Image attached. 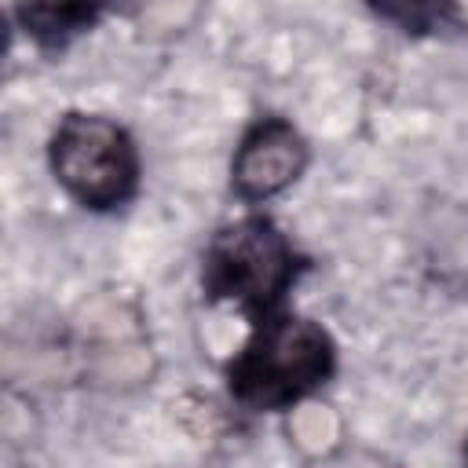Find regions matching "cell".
I'll list each match as a JSON object with an SVG mask.
<instances>
[{
	"instance_id": "6da1fadb",
	"label": "cell",
	"mask_w": 468,
	"mask_h": 468,
	"mask_svg": "<svg viewBox=\"0 0 468 468\" xmlns=\"http://www.w3.org/2000/svg\"><path fill=\"white\" fill-rule=\"evenodd\" d=\"M340 373L336 336L296 307L249 318V333L223 362L227 399L252 417L289 413L322 395Z\"/></svg>"
},
{
	"instance_id": "7a4b0ae2",
	"label": "cell",
	"mask_w": 468,
	"mask_h": 468,
	"mask_svg": "<svg viewBox=\"0 0 468 468\" xmlns=\"http://www.w3.org/2000/svg\"><path fill=\"white\" fill-rule=\"evenodd\" d=\"M311 271V252H303L271 212L241 208L208 234L197 263V289L205 303H227L249 322L285 307Z\"/></svg>"
},
{
	"instance_id": "3957f363",
	"label": "cell",
	"mask_w": 468,
	"mask_h": 468,
	"mask_svg": "<svg viewBox=\"0 0 468 468\" xmlns=\"http://www.w3.org/2000/svg\"><path fill=\"white\" fill-rule=\"evenodd\" d=\"M44 161L55 186L91 216H117L143 194V150L132 128L99 110H62Z\"/></svg>"
},
{
	"instance_id": "277c9868",
	"label": "cell",
	"mask_w": 468,
	"mask_h": 468,
	"mask_svg": "<svg viewBox=\"0 0 468 468\" xmlns=\"http://www.w3.org/2000/svg\"><path fill=\"white\" fill-rule=\"evenodd\" d=\"M314 161L311 139L285 113H256L227 165V190L241 208H263L285 190H292Z\"/></svg>"
},
{
	"instance_id": "5b68a950",
	"label": "cell",
	"mask_w": 468,
	"mask_h": 468,
	"mask_svg": "<svg viewBox=\"0 0 468 468\" xmlns=\"http://www.w3.org/2000/svg\"><path fill=\"white\" fill-rule=\"evenodd\" d=\"M121 0H7L11 26L44 55L69 51L80 37L95 33Z\"/></svg>"
},
{
	"instance_id": "8992f818",
	"label": "cell",
	"mask_w": 468,
	"mask_h": 468,
	"mask_svg": "<svg viewBox=\"0 0 468 468\" xmlns=\"http://www.w3.org/2000/svg\"><path fill=\"white\" fill-rule=\"evenodd\" d=\"M362 7L380 26L410 40H424V37H439L446 29L464 26L468 0H362Z\"/></svg>"
},
{
	"instance_id": "52a82bcc",
	"label": "cell",
	"mask_w": 468,
	"mask_h": 468,
	"mask_svg": "<svg viewBox=\"0 0 468 468\" xmlns=\"http://www.w3.org/2000/svg\"><path fill=\"white\" fill-rule=\"evenodd\" d=\"M461 457L468 461V431H464V446H461Z\"/></svg>"
}]
</instances>
